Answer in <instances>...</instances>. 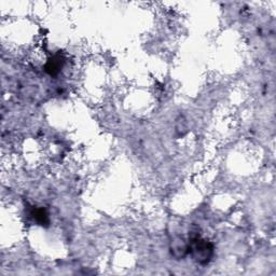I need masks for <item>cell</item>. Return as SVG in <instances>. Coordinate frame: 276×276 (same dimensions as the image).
I'll use <instances>...</instances> for the list:
<instances>
[{
  "label": "cell",
  "instance_id": "obj_3",
  "mask_svg": "<svg viewBox=\"0 0 276 276\" xmlns=\"http://www.w3.org/2000/svg\"><path fill=\"white\" fill-rule=\"evenodd\" d=\"M63 64H64V59H63L60 54H56L52 56L47 63V65H45V71L51 74V76H55V74H57L62 70Z\"/></svg>",
  "mask_w": 276,
  "mask_h": 276
},
{
  "label": "cell",
  "instance_id": "obj_4",
  "mask_svg": "<svg viewBox=\"0 0 276 276\" xmlns=\"http://www.w3.org/2000/svg\"><path fill=\"white\" fill-rule=\"evenodd\" d=\"M33 219L36 221L40 226H47L49 223V216L48 212L43 208H37L32 211Z\"/></svg>",
  "mask_w": 276,
  "mask_h": 276
},
{
  "label": "cell",
  "instance_id": "obj_1",
  "mask_svg": "<svg viewBox=\"0 0 276 276\" xmlns=\"http://www.w3.org/2000/svg\"><path fill=\"white\" fill-rule=\"evenodd\" d=\"M189 252L192 258L200 264L209 263L212 255H214V247L208 241L201 239L199 233H191L189 242Z\"/></svg>",
  "mask_w": 276,
  "mask_h": 276
},
{
  "label": "cell",
  "instance_id": "obj_2",
  "mask_svg": "<svg viewBox=\"0 0 276 276\" xmlns=\"http://www.w3.org/2000/svg\"><path fill=\"white\" fill-rule=\"evenodd\" d=\"M171 252L176 259L185 258L189 252V243L183 238H174L171 242Z\"/></svg>",
  "mask_w": 276,
  "mask_h": 276
}]
</instances>
